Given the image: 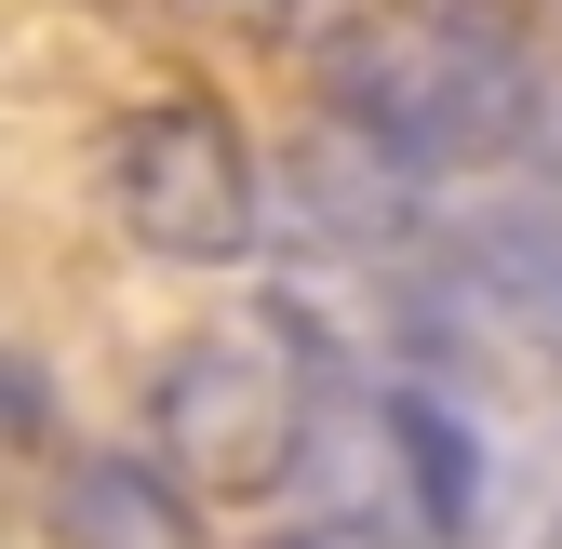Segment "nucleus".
Returning <instances> with one entry per match:
<instances>
[{
    "instance_id": "f257e3e1",
    "label": "nucleus",
    "mask_w": 562,
    "mask_h": 549,
    "mask_svg": "<svg viewBox=\"0 0 562 549\" xmlns=\"http://www.w3.org/2000/svg\"><path fill=\"white\" fill-rule=\"evenodd\" d=\"M335 121H362L415 175H496L536 148V54L482 0H375L348 41H322Z\"/></svg>"
},
{
    "instance_id": "9d476101",
    "label": "nucleus",
    "mask_w": 562,
    "mask_h": 549,
    "mask_svg": "<svg viewBox=\"0 0 562 549\" xmlns=\"http://www.w3.org/2000/svg\"><path fill=\"white\" fill-rule=\"evenodd\" d=\"M175 14H201V27H268V0H175Z\"/></svg>"
},
{
    "instance_id": "7ed1b4c3",
    "label": "nucleus",
    "mask_w": 562,
    "mask_h": 549,
    "mask_svg": "<svg viewBox=\"0 0 562 549\" xmlns=\"http://www.w3.org/2000/svg\"><path fill=\"white\" fill-rule=\"evenodd\" d=\"M94 188H108L121 242L161 255V268H241V255L268 242V161H255V134H241L215 94H148V108H121L108 148H94Z\"/></svg>"
},
{
    "instance_id": "1a4fd4ad",
    "label": "nucleus",
    "mask_w": 562,
    "mask_h": 549,
    "mask_svg": "<svg viewBox=\"0 0 562 549\" xmlns=\"http://www.w3.org/2000/svg\"><path fill=\"white\" fill-rule=\"evenodd\" d=\"M362 14H375V0H268V27H281V41H308V54H322V41H348Z\"/></svg>"
},
{
    "instance_id": "0eeeda50",
    "label": "nucleus",
    "mask_w": 562,
    "mask_h": 549,
    "mask_svg": "<svg viewBox=\"0 0 562 549\" xmlns=\"http://www.w3.org/2000/svg\"><path fill=\"white\" fill-rule=\"evenodd\" d=\"M456 282H469V309H496L509 335L562 349V215H549V201H522V215H482V228H456Z\"/></svg>"
},
{
    "instance_id": "f03ea898",
    "label": "nucleus",
    "mask_w": 562,
    "mask_h": 549,
    "mask_svg": "<svg viewBox=\"0 0 562 549\" xmlns=\"http://www.w3.org/2000/svg\"><path fill=\"white\" fill-rule=\"evenodd\" d=\"M335 335L308 295H255L241 322H201L161 349L148 376V456L175 469L188 496H281L295 483V456L322 429V402H335Z\"/></svg>"
},
{
    "instance_id": "39448f33",
    "label": "nucleus",
    "mask_w": 562,
    "mask_h": 549,
    "mask_svg": "<svg viewBox=\"0 0 562 549\" xmlns=\"http://www.w3.org/2000/svg\"><path fill=\"white\" fill-rule=\"evenodd\" d=\"M362 416H375V456H389V509H402V536H415V549L482 536V442H469L456 402H442V389H375Z\"/></svg>"
},
{
    "instance_id": "423d86ee",
    "label": "nucleus",
    "mask_w": 562,
    "mask_h": 549,
    "mask_svg": "<svg viewBox=\"0 0 562 549\" xmlns=\"http://www.w3.org/2000/svg\"><path fill=\"white\" fill-rule=\"evenodd\" d=\"M41 523H54V549H201V523H188V483H175L161 456H121V442L67 456Z\"/></svg>"
},
{
    "instance_id": "6e6552de",
    "label": "nucleus",
    "mask_w": 562,
    "mask_h": 549,
    "mask_svg": "<svg viewBox=\"0 0 562 549\" xmlns=\"http://www.w3.org/2000/svg\"><path fill=\"white\" fill-rule=\"evenodd\" d=\"M54 376L27 362V349H0V456H54Z\"/></svg>"
},
{
    "instance_id": "9b49d317",
    "label": "nucleus",
    "mask_w": 562,
    "mask_h": 549,
    "mask_svg": "<svg viewBox=\"0 0 562 549\" xmlns=\"http://www.w3.org/2000/svg\"><path fill=\"white\" fill-rule=\"evenodd\" d=\"M268 549H362V536H335V523H322V536H268Z\"/></svg>"
},
{
    "instance_id": "20e7f679",
    "label": "nucleus",
    "mask_w": 562,
    "mask_h": 549,
    "mask_svg": "<svg viewBox=\"0 0 562 549\" xmlns=\"http://www.w3.org/2000/svg\"><path fill=\"white\" fill-rule=\"evenodd\" d=\"M281 201H295V228H322L335 255H402L429 228V175L389 161L362 121H308L295 161H281Z\"/></svg>"
}]
</instances>
